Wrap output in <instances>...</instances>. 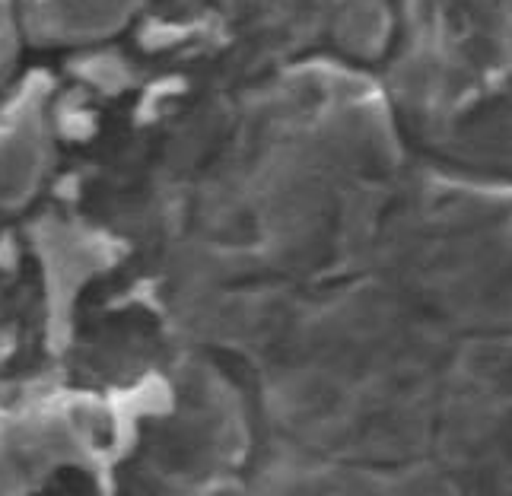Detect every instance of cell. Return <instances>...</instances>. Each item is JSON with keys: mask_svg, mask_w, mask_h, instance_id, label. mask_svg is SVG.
<instances>
[{"mask_svg": "<svg viewBox=\"0 0 512 496\" xmlns=\"http://www.w3.org/2000/svg\"><path fill=\"white\" fill-rule=\"evenodd\" d=\"M102 404L90 398H42L0 411V487L26 496L64 465H102Z\"/></svg>", "mask_w": 512, "mask_h": 496, "instance_id": "cell-1", "label": "cell"}, {"mask_svg": "<svg viewBox=\"0 0 512 496\" xmlns=\"http://www.w3.org/2000/svg\"><path fill=\"white\" fill-rule=\"evenodd\" d=\"M51 159V80L29 74L0 109V210L35 198Z\"/></svg>", "mask_w": 512, "mask_h": 496, "instance_id": "cell-2", "label": "cell"}, {"mask_svg": "<svg viewBox=\"0 0 512 496\" xmlns=\"http://www.w3.org/2000/svg\"><path fill=\"white\" fill-rule=\"evenodd\" d=\"M35 252L48 290V325L58 331L67 325L80 290L112 264V239L67 220H45L35 226Z\"/></svg>", "mask_w": 512, "mask_h": 496, "instance_id": "cell-3", "label": "cell"}, {"mask_svg": "<svg viewBox=\"0 0 512 496\" xmlns=\"http://www.w3.org/2000/svg\"><path fill=\"white\" fill-rule=\"evenodd\" d=\"M144 0H20V26L32 42L83 45L118 32Z\"/></svg>", "mask_w": 512, "mask_h": 496, "instance_id": "cell-4", "label": "cell"}, {"mask_svg": "<svg viewBox=\"0 0 512 496\" xmlns=\"http://www.w3.org/2000/svg\"><path fill=\"white\" fill-rule=\"evenodd\" d=\"M20 13H16L13 0H0V80L7 77V70L16 61V51H20Z\"/></svg>", "mask_w": 512, "mask_h": 496, "instance_id": "cell-5", "label": "cell"}, {"mask_svg": "<svg viewBox=\"0 0 512 496\" xmlns=\"http://www.w3.org/2000/svg\"><path fill=\"white\" fill-rule=\"evenodd\" d=\"M0 496H7V493H4V487H0Z\"/></svg>", "mask_w": 512, "mask_h": 496, "instance_id": "cell-6", "label": "cell"}]
</instances>
